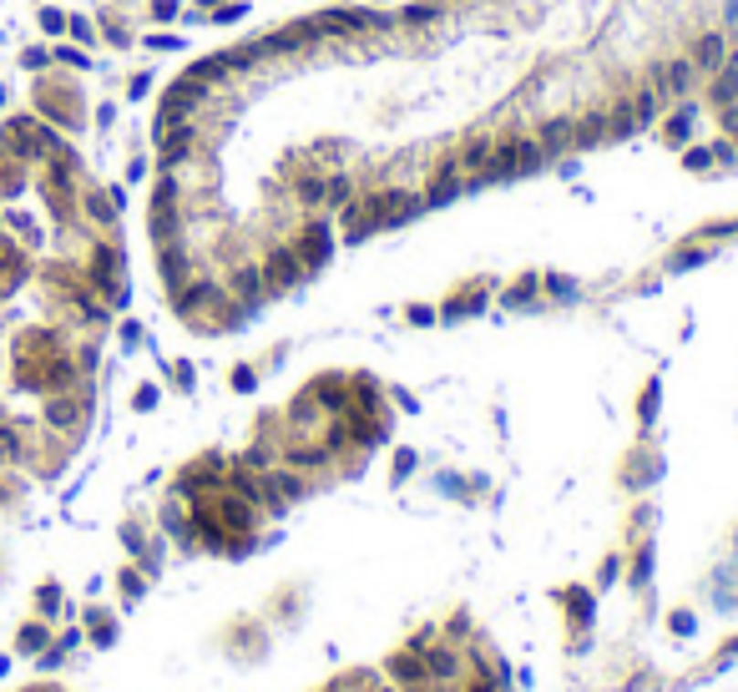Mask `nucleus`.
Wrapping results in <instances>:
<instances>
[{"mask_svg":"<svg viewBox=\"0 0 738 692\" xmlns=\"http://www.w3.org/2000/svg\"><path fill=\"white\" fill-rule=\"evenodd\" d=\"M121 309L117 207L41 117L0 121V506L71 460Z\"/></svg>","mask_w":738,"mask_h":692,"instance_id":"1","label":"nucleus"},{"mask_svg":"<svg viewBox=\"0 0 738 692\" xmlns=\"http://www.w3.org/2000/svg\"><path fill=\"white\" fill-rule=\"evenodd\" d=\"M380 672H385V682H395V687H405V692H425V687H430V667H425V652H415V647L390 652V657L380 662Z\"/></svg>","mask_w":738,"mask_h":692,"instance_id":"2","label":"nucleus"},{"mask_svg":"<svg viewBox=\"0 0 738 692\" xmlns=\"http://www.w3.org/2000/svg\"><path fill=\"white\" fill-rule=\"evenodd\" d=\"M440 637H446V642H456V647H466V642H476V627H470V617H466V612H456V617H450L446 627H440Z\"/></svg>","mask_w":738,"mask_h":692,"instance_id":"3","label":"nucleus"},{"mask_svg":"<svg viewBox=\"0 0 738 692\" xmlns=\"http://www.w3.org/2000/svg\"><path fill=\"white\" fill-rule=\"evenodd\" d=\"M46 647V627H26L21 632V652H41Z\"/></svg>","mask_w":738,"mask_h":692,"instance_id":"4","label":"nucleus"},{"mask_svg":"<svg viewBox=\"0 0 738 692\" xmlns=\"http://www.w3.org/2000/svg\"><path fill=\"white\" fill-rule=\"evenodd\" d=\"M673 632H678V637H688V632H693V612H673Z\"/></svg>","mask_w":738,"mask_h":692,"instance_id":"5","label":"nucleus"}]
</instances>
